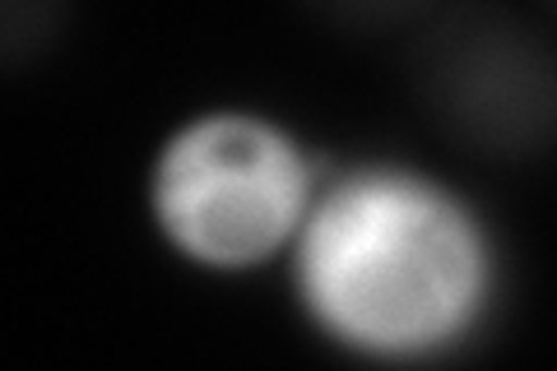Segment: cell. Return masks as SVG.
Wrapping results in <instances>:
<instances>
[{"instance_id":"6da1fadb","label":"cell","mask_w":557,"mask_h":371,"mask_svg":"<svg viewBox=\"0 0 557 371\" xmlns=\"http://www.w3.org/2000/svg\"><path fill=\"white\" fill-rule=\"evenodd\" d=\"M330 325L372 348H418L460 325L474 246L446 205L413 186H362L321 219L307 256Z\"/></svg>"},{"instance_id":"7a4b0ae2","label":"cell","mask_w":557,"mask_h":371,"mask_svg":"<svg viewBox=\"0 0 557 371\" xmlns=\"http://www.w3.org/2000/svg\"><path fill=\"white\" fill-rule=\"evenodd\" d=\"M418 116L479 163L520 168L557 149V38L507 0H450L409 47Z\"/></svg>"},{"instance_id":"3957f363","label":"cell","mask_w":557,"mask_h":371,"mask_svg":"<svg viewBox=\"0 0 557 371\" xmlns=\"http://www.w3.org/2000/svg\"><path fill=\"white\" fill-rule=\"evenodd\" d=\"M159 219L205 264L265 260L302 209V163L251 116H209L159 163Z\"/></svg>"},{"instance_id":"277c9868","label":"cell","mask_w":557,"mask_h":371,"mask_svg":"<svg viewBox=\"0 0 557 371\" xmlns=\"http://www.w3.org/2000/svg\"><path fill=\"white\" fill-rule=\"evenodd\" d=\"M75 20V0H0V65L24 75L61 47Z\"/></svg>"},{"instance_id":"5b68a950","label":"cell","mask_w":557,"mask_h":371,"mask_svg":"<svg viewBox=\"0 0 557 371\" xmlns=\"http://www.w3.org/2000/svg\"><path fill=\"white\" fill-rule=\"evenodd\" d=\"M317 28L339 38H386V33L418 28L446 0H293Z\"/></svg>"},{"instance_id":"8992f818","label":"cell","mask_w":557,"mask_h":371,"mask_svg":"<svg viewBox=\"0 0 557 371\" xmlns=\"http://www.w3.org/2000/svg\"><path fill=\"white\" fill-rule=\"evenodd\" d=\"M539 5H544V14H548V20H557V0H539Z\"/></svg>"}]
</instances>
